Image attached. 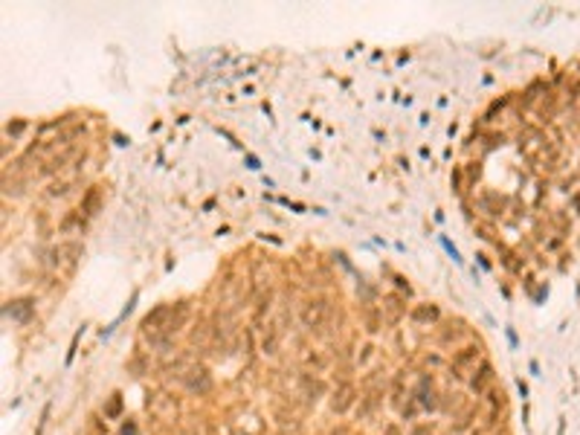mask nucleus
Wrapping results in <instances>:
<instances>
[{
  "mask_svg": "<svg viewBox=\"0 0 580 435\" xmlns=\"http://www.w3.org/2000/svg\"><path fill=\"white\" fill-rule=\"evenodd\" d=\"M325 316H328V302H325V299H310V302L302 308V322H305V328H322L325 325Z\"/></svg>",
  "mask_w": 580,
  "mask_h": 435,
  "instance_id": "1",
  "label": "nucleus"
},
{
  "mask_svg": "<svg viewBox=\"0 0 580 435\" xmlns=\"http://www.w3.org/2000/svg\"><path fill=\"white\" fill-rule=\"evenodd\" d=\"M490 383H493V369L484 363V366L476 372V377H473V392H476V395H484Z\"/></svg>",
  "mask_w": 580,
  "mask_h": 435,
  "instance_id": "2",
  "label": "nucleus"
},
{
  "mask_svg": "<svg viewBox=\"0 0 580 435\" xmlns=\"http://www.w3.org/2000/svg\"><path fill=\"white\" fill-rule=\"evenodd\" d=\"M476 360H479V348H464V351L456 354L453 366L456 369H470V366H476Z\"/></svg>",
  "mask_w": 580,
  "mask_h": 435,
  "instance_id": "3",
  "label": "nucleus"
},
{
  "mask_svg": "<svg viewBox=\"0 0 580 435\" xmlns=\"http://www.w3.org/2000/svg\"><path fill=\"white\" fill-rule=\"evenodd\" d=\"M351 395H354V389H351V386H348V383H346V386H343V389H340V395H337V397H334V409H337V412H346L348 406H351V400H354V397H351Z\"/></svg>",
  "mask_w": 580,
  "mask_h": 435,
  "instance_id": "4",
  "label": "nucleus"
},
{
  "mask_svg": "<svg viewBox=\"0 0 580 435\" xmlns=\"http://www.w3.org/2000/svg\"><path fill=\"white\" fill-rule=\"evenodd\" d=\"M194 375H197V377L189 380V389H192V392H206V389H209V372H206V369H194Z\"/></svg>",
  "mask_w": 580,
  "mask_h": 435,
  "instance_id": "5",
  "label": "nucleus"
},
{
  "mask_svg": "<svg viewBox=\"0 0 580 435\" xmlns=\"http://www.w3.org/2000/svg\"><path fill=\"white\" fill-rule=\"evenodd\" d=\"M166 316H169V308L163 305V308H157L154 314H148V316L142 319V328H145V331H151V328H157V325H160V322H163Z\"/></svg>",
  "mask_w": 580,
  "mask_h": 435,
  "instance_id": "6",
  "label": "nucleus"
},
{
  "mask_svg": "<svg viewBox=\"0 0 580 435\" xmlns=\"http://www.w3.org/2000/svg\"><path fill=\"white\" fill-rule=\"evenodd\" d=\"M96 206H99V189H90L87 198H84V203H81V212H84V215H93Z\"/></svg>",
  "mask_w": 580,
  "mask_h": 435,
  "instance_id": "7",
  "label": "nucleus"
},
{
  "mask_svg": "<svg viewBox=\"0 0 580 435\" xmlns=\"http://www.w3.org/2000/svg\"><path fill=\"white\" fill-rule=\"evenodd\" d=\"M15 308H9V314L15 316V319H26L29 316V302H12Z\"/></svg>",
  "mask_w": 580,
  "mask_h": 435,
  "instance_id": "8",
  "label": "nucleus"
},
{
  "mask_svg": "<svg viewBox=\"0 0 580 435\" xmlns=\"http://www.w3.org/2000/svg\"><path fill=\"white\" fill-rule=\"evenodd\" d=\"M119 412H122V395H114V397H111V403L105 406V415H108V418H116Z\"/></svg>",
  "mask_w": 580,
  "mask_h": 435,
  "instance_id": "9",
  "label": "nucleus"
},
{
  "mask_svg": "<svg viewBox=\"0 0 580 435\" xmlns=\"http://www.w3.org/2000/svg\"><path fill=\"white\" fill-rule=\"evenodd\" d=\"M435 316H438L435 308H421V311H415V319H435Z\"/></svg>",
  "mask_w": 580,
  "mask_h": 435,
  "instance_id": "10",
  "label": "nucleus"
},
{
  "mask_svg": "<svg viewBox=\"0 0 580 435\" xmlns=\"http://www.w3.org/2000/svg\"><path fill=\"white\" fill-rule=\"evenodd\" d=\"M386 435H398V427H389V430H386Z\"/></svg>",
  "mask_w": 580,
  "mask_h": 435,
  "instance_id": "11",
  "label": "nucleus"
}]
</instances>
